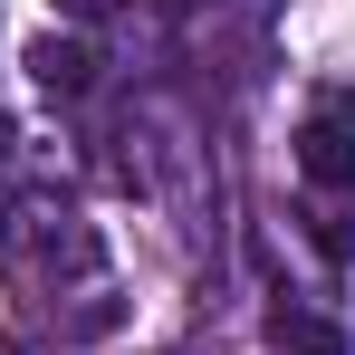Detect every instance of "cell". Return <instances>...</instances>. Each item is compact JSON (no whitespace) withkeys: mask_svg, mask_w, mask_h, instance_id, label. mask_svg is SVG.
I'll list each match as a JSON object with an SVG mask.
<instances>
[{"mask_svg":"<svg viewBox=\"0 0 355 355\" xmlns=\"http://www.w3.org/2000/svg\"><path fill=\"white\" fill-rule=\"evenodd\" d=\"M297 173L317 182V192H346L355 182V87H327L307 125H297Z\"/></svg>","mask_w":355,"mask_h":355,"instance_id":"obj_2","label":"cell"},{"mask_svg":"<svg viewBox=\"0 0 355 355\" xmlns=\"http://www.w3.org/2000/svg\"><path fill=\"white\" fill-rule=\"evenodd\" d=\"M307 221H317V250H327V259H355V182L346 192H317Z\"/></svg>","mask_w":355,"mask_h":355,"instance_id":"obj_5","label":"cell"},{"mask_svg":"<svg viewBox=\"0 0 355 355\" xmlns=\"http://www.w3.org/2000/svg\"><path fill=\"white\" fill-rule=\"evenodd\" d=\"M29 77H39V96H87L96 87V49L49 29V39H29Z\"/></svg>","mask_w":355,"mask_h":355,"instance_id":"obj_3","label":"cell"},{"mask_svg":"<svg viewBox=\"0 0 355 355\" xmlns=\"http://www.w3.org/2000/svg\"><path fill=\"white\" fill-rule=\"evenodd\" d=\"M269 355H346V327L336 317H279L269 327Z\"/></svg>","mask_w":355,"mask_h":355,"instance_id":"obj_4","label":"cell"},{"mask_svg":"<svg viewBox=\"0 0 355 355\" xmlns=\"http://www.w3.org/2000/svg\"><path fill=\"white\" fill-rule=\"evenodd\" d=\"M67 19H106V10H116V0H58Z\"/></svg>","mask_w":355,"mask_h":355,"instance_id":"obj_6","label":"cell"},{"mask_svg":"<svg viewBox=\"0 0 355 355\" xmlns=\"http://www.w3.org/2000/svg\"><path fill=\"white\" fill-rule=\"evenodd\" d=\"M0 250H10L19 269H77V279H96V231H87V211H77V202H49V192L0 202Z\"/></svg>","mask_w":355,"mask_h":355,"instance_id":"obj_1","label":"cell"}]
</instances>
